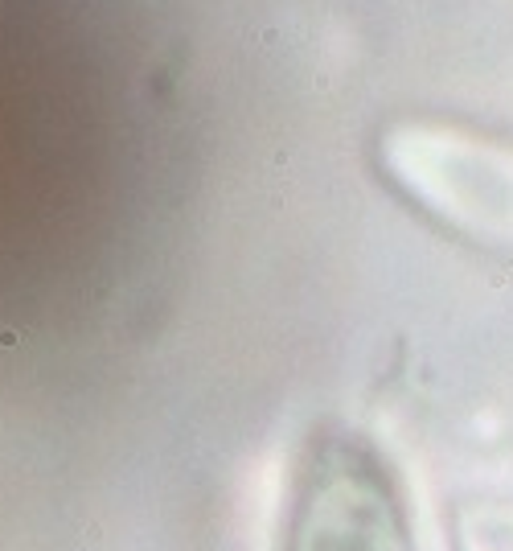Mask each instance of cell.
<instances>
[{
	"instance_id": "1",
	"label": "cell",
	"mask_w": 513,
	"mask_h": 551,
	"mask_svg": "<svg viewBox=\"0 0 513 551\" xmlns=\"http://www.w3.org/2000/svg\"><path fill=\"white\" fill-rule=\"evenodd\" d=\"M283 551H419L390 469L358 440H325L300 465Z\"/></svg>"
}]
</instances>
